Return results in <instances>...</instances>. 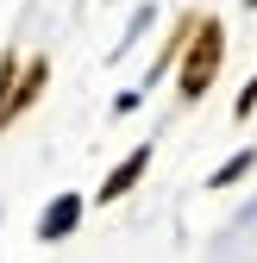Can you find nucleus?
Returning a JSON list of instances; mask_svg holds the SVG:
<instances>
[{
    "label": "nucleus",
    "instance_id": "f257e3e1",
    "mask_svg": "<svg viewBox=\"0 0 257 263\" xmlns=\"http://www.w3.org/2000/svg\"><path fill=\"white\" fill-rule=\"evenodd\" d=\"M219 63H226V25L201 13L195 38H188V50H182V63H176V94H182L188 107H195L201 94L219 82Z\"/></svg>",
    "mask_w": 257,
    "mask_h": 263
},
{
    "label": "nucleus",
    "instance_id": "f03ea898",
    "mask_svg": "<svg viewBox=\"0 0 257 263\" xmlns=\"http://www.w3.org/2000/svg\"><path fill=\"white\" fill-rule=\"evenodd\" d=\"M144 170H151V144H132V157H119L113 170H107V182L94 188V201L101 207H113V201H125L138 182H144Z\"/></svg>",
    "mask_w": 257,
    "mask_h": 263
},
{
    "label": "nucleus",
    "instance_id": "7ed1b4c3",
    "mask_svg": "<svg viewBox=\"0 0 257 263\" xmlns=\"http://www.w3.org/2000/svg\"><path fill=\"white\" fill-rule=\"evenodd\" d=\"M82 213H88V201H82V194H57V201L38 213V238H44V245H63V238L82 226Z\"/></svg>",
    "mask_w": 257,
    "mask_h": 263
},
{
    "label": "nucleus",
    "instance_id": "20e7f679",
    "mask_svg": "<svg viewBox=\"0 0 257 263\" xmlns=\"http://www.w3.org/2000/svg\"><path fill=\"white\" fill-rule=\"evenodd\" d=\"M195 25H201V13H182V19L170 25V38H163V50H157V63H151V82H163V69H170V63H182L188 38H195Z\"/></svg>",
    "mask_w": 257,
    "mask_h": 263
},
{
    "label": "nucleus",
    "instance_id": "39448f33",
    "mask_svg": "<svg viewBox=\"0 0 257 263\" xmlns=\"http://www.w3.org/2000/svg\"><path fill=\"white\" fill-rule=\"evenodd\" d=\"M44 82H50V57H25V69H19V88H13V113H31V107H38Z\"/></svg>",
    "mask_w": 257,
    "mask_h": 263
},
{
    "label": "nucleus",
    "instance_id": "423d86ee",
    "mask_svg": "<svg viewBox=\"0 0 257 263\" xmlns=\"http://www.w3.org/2000/svg\"><path fill=\"white\" fill-rule=\"evenodd\" d=\"M19 69H25V57L19 50H7V57H0V132H7L19 113H13V88H19Z\"/></svg>",
    "mask_w": 257,
    "mask_h": 263
},
{
    "label": "nucleus",
    "instance_id": "0eeeda50",
    "mask_svg": "<svg viewBox=\"0 0 257 263\" xmlns=\"http://www.w3.org/2000/svg\"><path fill=\"white\" fill-rule=\"evenodd\" d=\"M251 170H257V151H238V157H226V163L207 176V188H232V182H245Z\"/></svg>",
    "mask_w": 257,
    "mask_h": 263
},
{
    "label": "nucleus",
    "instance_id": "6e6552de",
    "mask_svg": "<svg viewBox=\"0 0 257 263\" xmlns=\"http://www.w3.org/2000/svg\"><path fill=\"white\" fill-rule=\"evenodd\" d=\"M257 113V69H251V82L238 88V101H232V119H251Z\"/></svg>",
    "mask_w": 257,
    "mask_h": 263
},
{
    "label": "nucleus",
    "instance_id": "1a4fd4ad",
    "mask_svg": "<svg viewBox=\"0 0 257 263\" xmlns=\"http://www.w3.org/2000/svg\"><path fill=\"white\" fill-rule=\"evenodd\" d=\"M245 7H257V0H245Z\"/></svg>",
    "mask_w": 257,
    "mask_h": 263
}]
</instances>
